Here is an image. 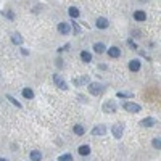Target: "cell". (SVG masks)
I'll return each mask as SVG.
<instances>
[{
  "label": "cell",
  "instance_id": "6da1fadb",
  "mask_svg": "<svg viewBox=\"0 0 161 161\" xmlns=\"http://www.w3.org/2000/svg\"><path fill=\"white\" fill-rule=\"evenodd\" d=\"M89 92L92 95H101L105 92V85L100 84V82H90L89 84Z\"/></svg>",
  "mask_w": 161,
  "mask_h": 161
},
{
  "label": "cell",
  "instance_id": "7a4b0ae2",
  "mask_svg": "<svg viewBox=\"0 0 161 161\" xmlns=\"http://www.w3.org/2000/svg\"><path fill=\"white\" fill-rule=\"evenodd\" d=\"M122 108H124L126 111H129V113H139L140 111V105L132 103V101H126V103L122 105Z\"/></svg>",
  "mask_w": 161,
  "mask_h": 161
},
{
  "label": "cell",
  "instance_id": "3957f363",
  "mask_svg": "<svg viewBox=\"0 0 161 161\" xmlns=\"http://www.w3.org/2000/svg\"><path fill=\"white\" fill-rule=\"evenodd\" d=\"M53 80H55L56 87H60L61 90H68V84L64 82V79L60 76V74H55V76H53Z\"/></svg>",
  "mask_w": 161,
  "mask_h": 161
},
{
  "label": "cell",
  "instance_id": "277c9868",
  "mask_svg": "<svg viewBox=\"0 0 161 161\" xmlns=\"http://www.w3.org/2000/svg\"><path fill=\"white\" fill-rule=\"evenodd\" d=\"M103 111L105 113H116V101L114 100H110V101H106V103L103 105Z\"/></svg>",
  "mask_w": 161,
  "mask_h": 161
},
{
  "label": "cell",
  "instance_id": "5b68a950",
  "mask_svg": "<svg viewBox=\"0 0 161 161\" xmlns=\"http://www.w3.org/2000/svg\"><path fill=\"white\" fill-rule=\"evenodd\" d=\"M113 135H114V139H121L122 137V132H124V127H122V124H116L113 126Z\"/></svg>",
  "mask_w": 161,
  "mask_h": 161
},
{
  "label": "cell",
  "instance_id": "8992f818",
  "mask_svg": "<svg viewBox=\"0 0 161 161\" xmlns=\"http://www.w3.org/2000/svg\"><path fill=\"white\" fill-rule=\"evenodd\" d=\"M106 134V126H97L92 129V135H105Z\"/></svg>",
  "mask_w": 161,
  "mask_h": 161
},
{
  "label": "cell",
  "instance_id": "52a82bcc",
  "mask_svg": "<svg viewBox=\"0 0 161 161\" xmlns=\"http://www.w3.org/2000/svg\"><path fill=\"white\" fill-rule=\"evenodd\" d=\"M155 124H156V119H153V118H145L140 121V126H143V127H152Z\"/></svg>",
  "mask_w": 161,
  "mask_h": 161
},
{
  "label": "cell",
  "instance_id": "ba28073f",
  "mask_svg": "<svg viewBox=\"0 0 161 161\" xmlns=\"http://www.w3.org/2000/svg\"><path fill=\"white\" fill-rule=\"evenodd\" d=\"M58 31H60L61 34H64V36H68L71 29H69V24L68 23H60V24H58Z\"/></svg>",
  "mask_w": 161,
  "mask_h": 161
},
{
  "label": "cell",
  "instance_id": "9c48e42d",
  "mask_svg": "<svg viewBox=\"0 0 161 161\" xmlns=\"http://www.w3.org/2000/svg\"><path fill=\"white\" fill-rule=\"evenodd\" d=\"M95 24H97V28L98 29H106L108 28V20H106V18H98Z\"/></svg>",
  "mask_w": 161,
  "mask_h": 161
},
{
  "label": "cell",
  "instance_id": "30bf717a",
  "mask_svg": "<svg viewBox=\"0 0 161 161\" xmlns=\"http://www.w3.org/2000/svg\"><path fill=\"white\" fill-rule=\"evenodd\" d=\"M108 55L111 56V58H118V56L121 55V52L118 47H111V48H108Z\"/></svg>",
  "mask_w": 161,
  "mask_h": 161
},
{
  "label": "cell",
  "instance_id": "8fae6325",
  "mask_svg": "<svg viewBox=\"0 0 161 161\" xmlns=\"http://www.w3.org/2000/svg\"><path fill=\"white\" fill-rule=\"evenodd\" d=\"M129 69H131V71H139V69H140V61L132 60L131 63H129Z\"/></svg>",
  "mask_w": 161,
  "mask_h": 161
},
{
  "label": "cell",
  "instance_id": "7c38bea8",
  "mask_svg": "<svg viewBox=\"0 0 161 161\" xmlns=\"http://www.w3.org/2000/svg\"><path fill=\"white\" fill-rule=\"evenodd\" d=\"M74 84H76V85L89 84V76H82V77H77V79H74Z\"/></svg>",
  "mask_w": 161,
  "mask_h": 161
},
{
  "label": "cell",
  "instance_id": "4fadbf2b",
  "mask_svg": "<svg viewBox=\"0 0 161 161\" xmlns=\"http://www.w3.org/2000/svg\"><path fill=\"white\" fill-rule=\"evenodd\" d=\"M12 42H13V44H16V45H21V44H23V37H21L18 32H15V34L12 36Z\"/></svg>",
  "mask_w": 161,
  "mask_h": 161
},
{
  "label": "cell",
  "instance_id": "5bb4252c",
  "mask_svg": "<svg viewBox=\"0 0 161 161\" xmlns=\"http://www.w3.org/2000/svg\"><path fill=\"white\" fill-rule=\"evenodd\" d=\"M31 160L32 161H40L42 160V152H37V150L31 152Z\"/></svg>",
  "mask_w": 161,
  "mask_h": 161
},
{
  "label": "cell",
  "instance_id": "9a60e30c",
  "mask_svg": "<svg viewBox=\"0 0 161 161\" xmlns=\"http://www.w3.org/2000/svg\"><path fill=\"white\" fill-rule=\"evenodd\" d=\"M89 153H90V147H89V145H82V147H79V155L87 156Z\"/></svg>",
  "mask_w": 161,
  "mask_h": 161
},
{
  "label": "cell",
  "instance_id": "2e32d148",
  "mask_svg": "<svg viewBox=\"0 0 161 161\" xmlns=\"http://www.w3.org/2000/svg\"><path fill=\"white\" fill-rule=\"evenodd\" d=\"M80 58H82V61H84V63H89V61H92V55H90V53L89 52H80Z\"/></svg>",
  "mask_w": 161,
  "mask_h": 161
},
{
  "label": "cell",
  "instance_id": "e0dca14e",
  "mask_svg": "<svg viewBox=\"0 0 161 161\" xmlns=\"http://www.w3.org/2000/svg\"><path fill=\"white\" fill-rule=\"evenodd\" d=\"M134 18H135L137 21H145L147 20V15H145L143 12H135L134 13Z\"/></svg>",
  "mask_w": 161,
  "mask_h": 161
},
{
  "label": "cell",
  "instance_id": "ac0fdd59",
  "mask_svg": "<svg viewBox=\"0 0 161 161\" xmlns=\"http://www.w3.org/2000/svg\"><path fill=\"white\" fill-rule=\"evenodd\" d=\"M93 50H95V53H103V52H105V45L98 42V44L93 45Z\"/></svg>",
  "mask_w": 161,
  "mask_h": 161
},
{
  "label": "cell",
  "instance_id": "d6986e66",
  "mask_svg": "<svg viewBox=\"0 0 161 161\" xmlns=\"http://www.w3.org/2000/svg\"><path fill=\"white\" fill-rule=\"evenodd\" d=\"M85 132V129L82 127V126L80 124H77V126H74V134H76V135H82V134Z\"/></svg>",
  "mask_w": 161,
  "mask_h": 161
},
{
  "label": "cell",
  "instance_id": "ffe728a7",
  "mask_svg": "<svg viewBox=\"0 0 161 161\" xmlns=\"http://www.w3.org/2000/svg\"><path fill=\"white\" fill-rule=\"evenodd\" d=\"M23 97H24V98H32V97H34V92H32L31 89H24V90H23Z\"/></svg>",
  "mask_w": 161,
  "mask_h": 161
},
{
  "label": "cell",
  "instance_id": "44dd1931",
  "mask_svg": "<svg viewBox=\"0 0 161 161\" xmlns=\"http://www.w3.org/2000/svg\"><path fill=\"white\" fill-rule=\"evenodd\" d=\"M69 15H71V18H77L79 16V10L76 7H71L69 8Z\"/></svg>",
  "mask_w": 161,
  "mask_h": 161
},
{
  "label": "cell",
  "instance_id": "7402d4cb",
  "mask_svg": "<svg viewBox=\"0 0 161 161\" xmlns=\"http://www.w3.org/2000/svg\"><path fill=\"white\" fill-rule=\"evenodd\" d=\"M118 97L119 98H132V93L131 92H118Z\"/></svg>",
  "mask_w": 161,
  "mask_h": 161
},
{
  "label": "cell",
  "instance_id": "603a6c76",
  "mask_svg": "<svg viewBox=\"0 0 161 161\" xmlns=\"http://www.w3.org/2000/svg\"><path fill=\"white\" fill-rule=\"evenodd\" d=\"M58 161H72V156L69 153H66V155H61V156L58 158Z\"/></svg>",
  "mask_w": 161,
  "mask_h": 161
},
{
  "label": "cell",
  "instance_id": "cb8c5ba5",
  "mask_svg": "<svg viewBox=\"0 0 161 161\" xmlns=\"http://www.w3.org/2000/svg\"><path fill=\"white\" fill-rule=\"evenodd\" d=\"M7 98H8V100H10V101H12L13 105H15L16 108H21V103H20V101H16V100H15V98H13L12 95H7Z\"/></svg>",
  "mask_w": 161,
  "mask_h": 161
},
{
  "label": "cell",
  "instance_id": "d4e9b609",
  "mask_svg": "<svg viewBox=\"0 0 161 161\" xmlns=\"http://www.w3.org/2000/svg\"><path fill=\"white\" fill-rule=\"evenodd\" d=\"M153 147H155V148H158V150L161 148V142H160V137H156V139H153Z\"/></svg>",
  "mask_w": 161,
  "mask_h": 161
},
{
  "label": "cell",
  "instance_id": "484cf974",
  "mask_svg": "<svg viewBox=\"0 0 161 161\" xmlns=\"http://www.w3.org/2000/svg\"><path fill=\"white\" fill-rule=\"evenodd\" d=\"M72 24H74V34H79V32H80L79 24H77V23H72Z\"/></svg>",
  "mask_w": 161,
  "mask_h": 161
},
{
  "label": "cell",
  "instance_id": "4316f807",
  "mask_svg": "<svg viewBox=\"0 0 161 161\" xmlns=\"http://www.w3.org/2000/svg\"><path fill=\"white\" fill-rule=\"evenodd\" d=\"M2 15H5V16H8V18H12L13 20V13L12 12H2Z\"/></svg>",
  "mask_w": 161,
  "mask_h": 161
},
{
  "label": "cell",
  "instance_id": "83f0119b",
  "mask_svg": "<svg viewBox=\"0 0 161 161\" xmlns=\"http://www.w3.org/2000/svg\"><path fill=\"white\" fill-rule=\"evenodd\" d=\"M127 44H129V45H131V47H132V48H137V45H135V44H134L132 40H127Z\"/></svg>",
  "mask_w": 161,
  "mask_h": 161
},
{
  "label": "cell",
  "instance_id": "f1b7e54d",
  "mask_svg": "<svg viewBox=\"0 0 161 161\" xmlns=\"http://www.w3.org/2000/svg\"><path fill=\"white\" fill-rule=\"evenodd\" d=\"M0 161H8V160H5V158H0Z\"/></svg>",
  "mask_w": 161,
  "mask_h": 161
}]
</instances>
